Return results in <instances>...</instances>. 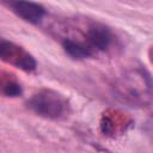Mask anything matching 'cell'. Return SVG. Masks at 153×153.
<instances>
[{
	"label": "cell",
	"instance_id": "cell-1",
	"mask_svg": "<svg viewBox=\"0 0 153 153\" xmlns=\"http://www.w3.org/2000/svg\"><path fill=\"white\" fill-rule=\"evenodd\" d=\"M117 97L131 106H148L152 98L149 73L142 68L126 74L115 86Z\"/></svg>",
	"mask_w": 153,
	"mask_h": 153
},
{
	"label": "cell",
	"instance_id": "cell-2",
	"mask_svg": "<svg viewBox=\"0 0 153 153\" xmlns=\"http://www.w3.org/2000/svg\"><path fill=\"white\" fill-rule=\"evenodd\" d=\"M27 108L36 115L48 120H61L68 116L71 106L68 99L57 91L42 88L27 100Z\"/></svg>",
	"mask_w": 153,
	"mask_h": 153
},
{
	"label": "cell",
	"instance_id": "cell-3",
	"mask_svg": "<svg viewBox=\"0 0 153 153\" xmlns=\"http://www.w3.org/2000/svg\"><path fill=\"white\" fill-rule=\"evenodd\" d=\"M0 60L24 72H33L37 68L35 57L19 44L0 37Z\"/></svg>",
	"mask_w": 153,
	"mask_h": 153
},
{
	"label": "cell",
	"instance_id": "cell-4",
	"mask_svg": "<svg viewBox=\"0 0 153 153\" xmlns=\"http://www.w3.org/2000/svg\"><path fill=\"white\" fill-rule=\"evenodd\" d=\"M80 39L84 41L96 54L98 51L109 50L114 44L115 36L112 30L108 25L100 22L90 20L88 23H86Z\"/></svg>",
	"mask_w": 153,
	"mask_h": 153
},
{
	"label": "cell",
	"instance_id": "cell-5",
	"mask_svg": "<svg viewBox=\"0 0 153 153\" xmlns=\"http://www.w3.org/2000/svg\"><path fill=\"white\" fill-rule=\"evenodd\" d=\"M133 123L131 118L118 110H108L103 114L100 120V129L104 135L115 137L122 135Z\"/></svg>",
	"mask_w": 153,
	"mask_h": 153
},
{
	"label": "cell",
	"instance_id": "cell-6",
	"mask_svg": "<svg viewBox=\"0 0 153 153\" xmlns=\"http://www.w3.org/2000/svg\"><path fill=\"white\" fill-rule=\"evenodd\" d=\"M6 5L23 20L30 24H38L45 16V8L37 2L31 1H10Z\"/></svg>",
	"mask_w": 153,
	"mask_h": 153
},
{
	"label": "cell",
	"instance_id": "cell-7",
	"mask_svg": "<svg viewBox=\"0 0 153 153\" xmlns=\"http://www.w3.org/2000/svg\"><path fill=\"white\" fill-rule=\"evenodd\" d=\"M62 48L67 55L76 60H84L94 55V51L84 41L71 36L62 38Z\"/></svg>",
	"mask_w": 153,
	"mask_h": 153
},
{
	"label": "cell",
	"instance_id": "cell-8",
	"mask_svg": "<svg viewBox=\"0 0 153 153\" xmlns=\"http://www.w3.org/2000/svg\"><path fill=\"white\" fill-rule=\"evenodd\" d=\"M23 93L19 81L10 73L0 71V94L4 97L16 98Z\"/></svg>",
	"mask_w": 153,
	"mask_h": 153
}]
</instances>
